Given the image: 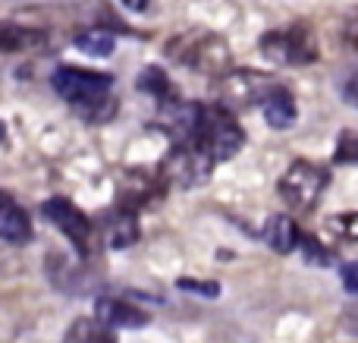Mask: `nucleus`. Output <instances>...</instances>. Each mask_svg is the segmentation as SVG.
Returning <instances> with one entry per match:
<instances>
[{
  "label": "nucleus",
  "instance_id": "24",
  "mask_svg": "<svg viewBox=\"0 0 358 343\" xmlns=\"http://www.w3.org/2000/svg\"><path fill=\"white\" fill-rule=\"evenodd\" d=\"M148 4H151V0H123V6H126V10H132V13H145V10H148Z\"/></svg>",
  "mask_w": 358,
  "mask_h": 343
},
{
  "label": "nucleus",
  "instance_id": "20",
  "mask_svg": "<svg viewBox=\"0 0 358 343\" xmlns=\"http://www.w3.org/2000/svg\"><path fill=\"white\" fill-rule=\"evenodd\" d=\"M302 255L308 265H330V258H334V252L327 249V246L317 243V237H311V233H302Z\"/></svg>",
  "mask_w": 358,
  "mask_h": 343
},
{
  "label": "nucleus",
  "instance_id": "16",
  "mask_svg": "<svg viewBox=\"0 0 358 343\" xmlns=\"http://www.w3.org/2000/svg\"><path fill=\"white\" fill-rule=\"evenodd\" d=\"M136 85H138V92L155 94L161 104H167V101H176V98H173V85H170L167 73H164V69H157V66L142 69V76L136 79Z\"/></svg>",
  "mask_w": 358,
  "mask_h": 343
},
{
  "label": "nucleus",
  "instance_id": "26",
  "mask_svg": "<svg viewBox=\"0 0 358 343\" xmlns=\"http://www.w3.org/2000/svg\"><path fill=\"white\" fill-rule=\"evenodd\" d=\"M355 325H358V309H355Z\"/></svg>",
  "mask_w": 358,
  "mask_h": 343
},
{
  "label": "nucleus",
  "instance_id": "10",
  "mask_svg": "<svg viewBox=\"0 0 358 343\" xmlns=\"http://www.w3.org/2000/svg\"><path fill=\"white\" fill-rule=\"evenodd\" d=\"M261 237H264V243L271 246L273 252H280V255H289V252L302 243V233H299L296 220L286 218V214H273V218L264 224V233H261Z\"/></svg>",
  "mask_w": 358,
  "mask_h": 343
},
{
  "label": "nucleus",
  "instance_id": "11",
  "mask_svg": "<svg viewBox=\"0 0 358 343\" xmlns=\"http://www.w3.org/2000/svg\"><path fill=\"white\" fill-rule=\"evenodd\" d=\"M0 237L10 246H22L31 239V220L10 195H3V211H0Z\"/></svg>",
  "mask_w": 358,
  "mask_h": 343
},
{
  "label": "nucleus",
  "instance_id": "3",
  "mask_svg": "<svg viewBox=\"0 0 358 343\" xmlns=\"http://www.w3.org/2000/svg\"><path fill=\"white\" fill-rule=\"evenodd\" d=\"M286 85L271 73H258V69H229L217 82V94H220L223 107L229 111H248V107H267L277 94H283Z\"/></svg>",
  "mask_w": 358,
  "mask_h": 343
},
{
  "label": "nucleus",
  "instance_id": "4",
  "mask_svg": "<svg viewBox=\"0 0 358 343\" xmlns=\"http://www.w3.org/2000/svg\"><path fill=\"white\" fill-rule=\"evenodd\" d=\"M192 145L204 148L217 164H220V161H229V158L239 155V148L245 145V132H242V126L236 123V117H233L229 107H223V104L204 107L201 104Z\"/></svg>",
  "mask_w": 358,
  "mask_h": 343
},
{
  "label": "nucleus",
  "instance_id": "13",
  "mask_svg": "<svg viewBox=\"0 0 358 343\" xmlns=\"http://www.w3.org/2000/svg\"><path fill=\"white\" fill-rule=\"evenodd\" d=\"M48 44V35L44 31H35V29H19L13 22H3L0 29V48L3 54H16V50H38Z\"/></svg>",
  "mask_w": 358,
  "mask_h": 343
},
{
  "label": "nucleus",
  "instance_id": "23",
  "mask_svg": "<svg viewBox=\"0 0 358 343\" xmlns=\"http://www.w3.org/2000/svg\"><path fill=\"white\" fill-rule=\"evenodd\" d=\"M343 98L349 101V104L352 107H358V73H352V76H346V79H343Z\"/></svg>",
  "mask_w": 358,
  "mask_h": 343
},
{
  "label": "nucleus",
  "instance_id": "19",
  "mask_svg": "<svg viewBox=\"0 0 358 343\" xmlns=\"http://www.w3.org/2000/svg\"><path fill=\"white\" fill-rule=\"evenodd\" d=\"M334 161L336 164H355L358 167V132L346 130L336 142V151H334Z\"/></svg>",
  "mask_w": 358,
  "mask_h": 343
},
{
  "label": "nucleus",
  "instance_id": "12",
  "mask_svg": "<svg viewBox=\"0 0 358 343\" xmlns=\"http://www.w3.org/2000/svg\"><path fill=\"white\" fill-rule=\"evenodd\" d=\"M138 239V218L132 214V208H120L107 218V227H104V243L110 249H126Z\"/></svg>",
  "mask_w": 358,
  "mask_h": 343
},
{
  "label": "nucleus",
  "instance_id": "15",
  "mask_svg": "<svg viewBox=\"0 0 358 343\" xmlns=\"http://www.w3.org/2000/svg\"><path fill=\"white\" fill-rule=\"evenodd\" d=\"M296 117H299V111H296V101H292L289 88H286L283 94H277V98L264 107V120L273 130H289V126L296 123Z\"/></svg>",
  "mask_w": 358,
  "mask_h": 343
},
{
  "label": "nucleus",
  "instance_id": "1",
  "mask_svg": "<svg viewBox=\"0 0 358 343\" xmlns=\"http://www.w3.org/2000/svg\"><path fill=\"white\" fill-rule=\"evenodd\" d=\"M50 85L63 101L76 107V113L92 123H104L113 117V76L82 66H60L50 76Z\"/></svg>",
  "mask_w": 358,
  "mask_h": 343
},
{
  "label": "nucleus",
  "instance_id": "2",
  "mask_svg": "<svg viewBox=\"0 0 358 343\" xmlns=\"http://www.w3.org/2000/svg\"><path fill=\"white\" fill-rule=\"evenodd\" d=\"M167 54L176 57V63L204 76H227L229 60H233L229 44L220 35H210V31H189V35L170 38Z\"/></svg>",
  "mask_w": 358,
  "mask_h": 343
},
{
  "label": "nucleus",
  "instance_id": "17",
  "mask_svg": "<svg viewBox=\"0 0 358 343\" xmlns=\"http://www.w3.org/2000/svg\"><path fill=\"white\" fill-rule=\"evenodd\" d=\"M73 44L82 50V54H92V57H107V54H113V48H117V41H113V35L107 29L79 31V35L73 38Z\"/></svg>",
  "mask_w": 358,
  "mask_h": 343
},
{
  "label": "nucleus",
  "instance_id": "18",
  "mask_svg": "<svg viewBox=\"0 0 358 343\" xmlns=\"http://www.w3.org/2000/svg\"><path fill=\"white\" fill-rule=\"evenodd\" d=\"M324 230L334 233L340 243L358 246V211H346V214H334V218L324 220Z\"/></svg>",
  "mask_w": 358,
  "mask_h": 343
},
{
  "label": "nucleus",
  "instance_id": "8",
  "mask_svg": "<svg viewBox=\"0 0 358 343\" xmlns=\"http://www.w3.org/2000/svg\"><path fill=\"white\" fill-rule=\"evenodd\" d=\"M41 211H44V218H48L50 224H54L57 230H60L63 237L76 246L79 255H92V249H94V224L73 205V202L69 199H48L41 205Z\"/></svg>",
  "mask_w": 358,
  "mask_h": 343
},
{
  "label": "nucleus",
  "instance_id": "5",
  "mask_svg": "<svg viewBox=\"0 0 358 343\" xmlns=\"http://www.w3.org/2000/svg\"><path fill=\"white\" fill-rule=\"evenodd\" d=\"M261 54L277 66H311L317 60V38L308 25H289L261 35Z\"/></svg>",
  "mask_w": 358,
  "mask_h": 343
},
{
  "label": "nucleus",
  "instance_id": "9",
  "mask_svg": "<svg viewBox=\"0 0 358 343\" xmlns=\"http://www.w3.org/2000/svg\"><path fill=\"white\" fill-rule=\"evenodd\" d=\"M98 321L107 328H145L148 325V312H142V309L129 306L123 300L104 296V300H98Z\"/></svg>",
  "mask_w": 358,
  "mask_h": 343
},
{
  "label": "nucleus",
  "instance_id": "7",
  "mask_svg": "<svg viewBox=\"0 0 358 343\" xmlns=\"http://www.w3.org/2000/svg\"><path fill=\"white\" fill-rule=\"evenodd\" d=\"M327 183H330V174L321 167V164L296 161L283 174V180H280V195H283V202L292 208V211L305 214L321 202Z\"/></svg>",
  "mask_w": 358,
  "mask_h": 343
},
{
  "label": "nucleus",
  "instance_id": "22",
  "mask_svg": "<svg viewBox=\"0 0 358 343\" xmlns=\"http://www.w3.org/2000/svg\"><path fill=\"white\" fill-rule=\"evenodd\" d=\"M340 277H343V287H346V293H355L358 296V262L343 265Z\"/></svg>",
  "mask_w": 358,
  "mask_h": 343
},
{
  "label": "nucleus",
  "instance_id": "14",
  "mask_svg": "<svg viewBox=\"0 0 358 343\" xmlns=\"http://www.w3.org/2000/svg\"><path fill=\"white\" fill-rule=\"evenodd\" d=\"M63 343H113V334L107 325H101L98 318H76L69 325Z\"/></svg>",
  "mask_w": 358,
  "mask_h": 343
},
{
  "label": "nucleus",
  "instance_id": "6",
  "mask_svg": "<svg viewBox=\"0 0 358 343\" xmlns=\"http://www.w3.org/2000/svg\"><path fill=\"white\" fill-rule=\"evenodd\" d=\"M214 164L217 161L204 148L185 142V145H176V148H170L167 155H164L161 170H157V174H161V183H167V186L195 189V186H201V183L210 180Z\"/></svg>",
  "mask_w": 358,
  "mask_h": 343
},
{
  "label": "nucleus",
  "instance_id": "21",
  "mask_svg": "<svg viewBox=\"0 0 358 343\" xmlns=\"http://www.w3.org/2000/svg\"><path fill=\"white\" fill-rule=\"evenodd\" d=\"M176 287H179V290H185V293L208 296V300H214V296H220V284H217V281H189V277H182V281H179Z\"/></svg>",
  "mask_w": 358,
  "mask_h": 343
},
{
  "label": "nucleus",
  "instance_id": "25",
  "mask_svg": "<svg viewBox=\"0 0 358 343\" xmlns=\"http://www.w3.org/2000/svg\"><path fill=\"white\" fill-rule=\"evenodd\" d=\"M346 38H349V41H355V44H358V16L352 19V22H349V29H346Z\"/></svg>",
  "mask_w": 358,
  "mask_h": 343
}]
</instances>
